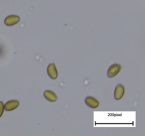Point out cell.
Segmentation results:
<instances>
[{"instance_id":"1","label":"cell","mask_w":145,"mask_h":136,"mask_svg":"<svg viewBox=\"0 0 145 136\" xmlns=\"http://www.w3.org/2000/svg\"><path fill=\"white\" fill-rule=\"evenodd\" d=\"M122 69L121 65H120L119 64H114V65H112L110 67L108 68L107 72L108 76L110 78H113L116 76H117L120 72Z\"/></svg>"},{"instance_id":"2","label":"cell","mask_w":145,"mask_h":136,"mask_svg":"<svg viewBox=\"0 0 145 136\" xmlns=\"http://www.w3.org/2000/svg\"><path fill=\"white\" fill-rule=\"evenodd\" d=\"M48 75L52 79H56L58 77V72L56 66L54 63L50 64L47 69Z\"/></svg>"},{"instance_id":"3","label":"cell","mask_w":145,"mask_h":136,"mask_svg":"<svg viewBox=\"0 0 145 136\" xmlns=\"http://www.w3.org/2000/svg\"><path fill=\"white\" fill-rule=\"evenodd\" d=\"M20 21V17L16 15H10L8 16L4 19V24L8 26H11L18 24Z\"/></svg>"},{"instance_id":"4","label":"cell","mask_w":145,"mask_h":136,"mask_svg":"<svg viewBox=\"0 0 145 136\" xmlns=\"http://www.w3.org/2000/svg\"><path fill=\"white\" fill-rule=\"evenodd\" d=\"M125 93V89L122 84L117 85L114 91V97L116 100H120Z\"/></svg>"},{"instance_id":"5","label":"cell","mask_w":145,"mask_h":136,"mask_svg":"<svg viewBox=\"0 0 145 136\" xmlns=\"http://www.w3.org/2000/svg\"><path fill=\"white\" fill-rule=\"evenodd\" d=\"M85 103L91 109H97L100 106V102L95 98L91 97V96H87L85 99Z\"/></svg>"},{"instance_id":"6","label":"cell","mask_w":145,"mask_h":136,"mask_svg":"<svg viewBox=\"0 0 145 136\" xmlns=\"http://www.w3.org/2000/svg\"><path fill=\"white\" fill-rule=\"evenodd\" d=\"M18 106H19V102L18 101H8V102H7L4 104V110H7V111H11V110H14L15 109H16L18 107Z\"/></svg>"},{"instance_id":"7","label":"cell","mask_w":145,"mask_h":136,"mask_svg":"<svg viewBox=\"0 0 145 136\" xmlns=\"http://www.w3.org/2000/svg\"><path fill=\"white\" fill-rule=\"evenodd\" d=\"M44 96L48 101L50 102H55L57 101V96L53 92L50 90H46L43 93Z\"/></svg>"},{"instance_id":"8","label":"cell","mask_w":145,"mask_h":136,"mask_svg":"<svg viewBox=\"0 0 145 136\" xmlns=\"http://www.w3.org/2000/svg\"><path fill=\"white\" fill-rule=\"evenodd\" d=\"M4 111V104L2 101H0V118L3 116Z\"/></svg>"}]
</instances>
